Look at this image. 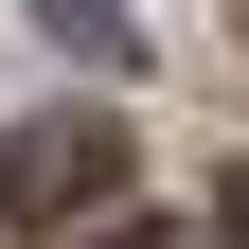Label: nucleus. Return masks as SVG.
I'll return each mask as SVG.
<instances>
[{
  "label": "nucleus",
  "mask_w": 249,
  "mask_h": 249,
  "mask_svg": "<svg viewBox=\"0 0 249 249\" xmlns=\"http://www.w3.org/2000/svg\"><path fill=\"white\" fill-rule=\"evenodd\" d=\"M107 178H124V142H107L89 107H53V124H18V142H0V213H89Z\"/></svg>",
  "instance_id": "obj_1"
},
{
  "label": "nucleus",
  "mask_w": 249,
  "mask_h": 249,
  "mask_svg": "<svg viewBox=\"0 0 249 249\" xmlns=\"http://www.w3.org/2000/svg\"><path fill=\"white\" fill-rule=\"evenodd\" d=\"M36 18H53L71 53H124V0H36Z\"/></svg>",
  "instance_id": "obj_2"
},
{
  "label": "nucleus",
  "mask_w": 249,
  "mask_h": 249,
  "mask_svg": "<svg viewBox=\"0 0 249 249\" xmlns=\"http://www.w3.org/2000/svg\"><path fill=\"white\" fill-rule=\"evenodd\" d=\"M231 249H249V178H231Z\"/></svg>",
  "instance_id": "obj_3"
}]
</instances>
